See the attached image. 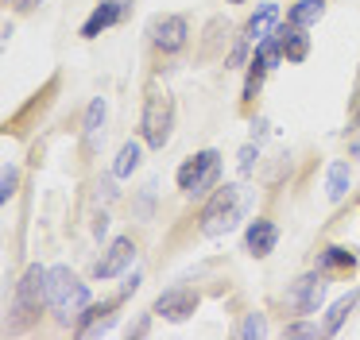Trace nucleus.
Masks as SVG:
<instances>
[{
    "label": "nucleus",
    "mask_w": 360,
    "mask_h": 340,
    "mask_svg": "<svg viewBox=\"0 0 360 340\" xmlns=\"http://www.w3.org/2000/svg\"><path fill=\"white\" fill-rule=\"evenodd\" d=\"M240 216H244L240 185H221V190L213 193V201L202 209V232H205V236H221V232H233Z\"/></svg>",
    "instance_id": "obj_1"
},
{
    "label": "nucleus",
    "mask_w": 360,
    "mask_h": 340,
    "mask_svg": "<svg viewBox=\"0 0 360 340\" xmlns=\"http://www.w3.org/2000/svg\"><path fill=\"white\" fill-rule=\"evenodd\" d=\"M124 15V4L120 0H101V4L94 8V15H89L86 23H82V35L86 39H94V35H101L105 27H112V23Z\"/></svg>",
    "instance_id": "obj_11"
},
{
    "label": "nucleus",
    "mask_w": 360,
    "mask_h": 340,
    "mask_svg": "<svg viewBox=\"0 0 360 340\" xmlns=\"http://www.w3.org/2000/svg\"><path fill=\"white\" fill-rule=\"evenodd\" d=\"M279 58H287V54H283V35H279V27L271 31V35L267 39H259L256 43V66H264V70H271V66H279Z\"/></svg>",
    "instance_id": "obj_14"
},
{
    "label": "nucleus",
    "mask_w": 360,
    "mask_h": 340,
    "mask_svg": "<svg viewBox=\"0 0 360 340\" xmlns=\"http://www.w3.org/2000/svg\"><path fill=\"white\" fill-rule=\"evenodd\" d=\"M279 35H283V54H287V62H302L306 54H310V39H306V27L290 23V27H279Z\"/></svg>",
    "instance_id": "obj_13"
},
{
    "label": "nucleus",
    "mask_w": 360,
    "mask_h": 340,
    "mask_svg": "<svg viewBox=\"0 0 360 340\" xmlns=\"http://www.w3.org/2000/svg\"><path fill=\"white\" fill-rule=\"evenodd\" d=\"M148 35H151V43H155L159 51H182V46H186L190 27H186L182 15H159V20H151Z\"/></svg>",
    "instance_id": "obj_6"
},
{
    "label": "nucleus",
    "mask_w": 360,
    "mask_h": 340,
    "mask_svg": "<svg viewBox=\"0 0 360 340\" xmlns=\"http://www.w3.org/2000/svg\"><path fill=\"white\" fill-rule=\"evenodd\" d=\"M321 298H326V278L321 275H302L287 290V306L295 309V313H314V309L321 306Z\"/></svg>",
    "instance_id": "obj_5"
},
{
    "label": "nucleus",
    "mask_w": 360,
    "mask_h": 340,
    "mask_svg": "<svg viewBox=\"0 0 360 340\" xmlns=\"http://www.w3.org/2000/svg\"><path fill=\"white\" fill-rule=\"evenodd\" d=\"M105 97H97L94 105H89V112H86V143L89 147H97L101 143V136H105Z\"/></svg>",
    "instance_id": "obj_16"
},
{
    "label": "nucleus",
    "mask_w": 360,
    "mask_h": 340,
    "mask_svg": "<svg viewBox=\"0 0 360 340\" xmlns=\"http://www.w3.org/2000/svg\"><path fill=\"white\" fill-rule=\"evenodd\" d=\"M352 267H356L352 247H326L318 259V270H352Z\"/></svg>",
    "instance_id": "obj_17"
},
{
    "label": "nucleus",
    "mask_w": 360,
    "mask_h": 340,
    "mask_svg": "<svg viewBox=\"0 0 360 340\" xmlns=\"http://www.w3.org/2000/svg\"><path fill=\"white\" fill-rule=\"evenodd\" d=\"M264 332H267V321H264V313H248V321H244L240 325V336H264Z\"/></svg>",
    "instance_id": "obj_22"
},
{
    "label": "nucleus",
    "mask_w": 360,
    "mask_h": 340,
    "mask_svg": "<svg viewBox=\"0 0 360 340\" xmlns=\"http://www.w3.org/2000/svg\"><path fill=\"white\" fill-rule=\"evenodd\" d=\"M47 298H51V306L63 309V313H74V309H86L89 306L86 282H78V275H74L70 267L47 270Z\"/></svg>",
    "instance_id": "obj_3"
},
{
    "label": "nucleus",
    "mask_w": 360,
    "mask_h": 340,
    "mask_svg": "<svg viewBox=\"0 0 360 340\" xmlns=\"http://www.w3.org/2000/svg\"><path fill=\"white\" fill-rule=\"evenodd\" d=\"M171 124H174V108H171V97L159 89L148 93V105H143V139L148 147L163 151L167 139H171Z\"/></svg>",
    "instance_id": "obj_4"
},
{
    "label": "nucleus",
    "mask_w": 360,
    "mask_h": 340,
    "mask_svg": "<svg viewBox=\"0 0 360 340\" xmlns=\"http://www.w3.org/2000/svg\"><path fill=\"white\" fill-rule=\"evenodd\" d=\"M217 174H221V155L202 151V155H194V159H186L179 166V190L190 193V197H205V193L217 185Z\"/></svg>",
    "instance_id": "obj_2"
},
{
    "label": "nucleus",
    "mask_w": 360,
    "mask_h": 340,
    "mask_svg": "<svg viewBox=\"0 0 360 340\" xmlns=\"http://www.w3.org/2000/svg\"><path fill=\"white\" fill-rule=\"evenodd\" d=\"M259 159V151H256V143H248V147H240V174H248L252 170V162Z\"/></svg>",
    "instance_id": "obj_23"
},
{
    "label": "nucleus",
    "mask_w": 360,
    "mask_h": 340,
    "mask_svg": "<svg viewBox=\"0 0 360 340\" xmlns=\"http://www.w3.org/2000/svg\"><path fill=\"white\" fill-rule=\"evenodd\" d=\"M16 182H20V170L4 162V170H0V201H8L16 193Z\"/></svg>",
    "instance_id": "obj_21"
},
{
    "label": "nucleus",
    "mask_w": 360,
    "mask_h": 340,
    "mask_svg": "<svg viewBox=\"0 0 360 340\" xmlns=\"http://www.w3.org/2000/svg\"><path fill=\"white\" fill-rule=\"evenodd\" d=\"M321 15H326V0H298L290 8V23H298V27H314Z\"/></svg>",
    "instance_id": "obj_18"
},
{
    "label": "nucleus",
    "mask_w": 360,
    "mask_h": 340,
    "mask_svg": "<svg viewBox=\"0 0 360 340\" xmlns=\"http://www.w3.org/2000/svg\"><path fill=\"white\" fill-rule=\"evenodd\" d=\"M140 162H143V147L136 143V139H128V143L120 147L117 162H112V174H117V178H128L132 170H140Z\"/></svg>",
    "instance_id": "obj_15"
},
{
    "label": "nucleus",
    "mask_w": 360,
    "mask_h": 340,
    "mask_svg": "<svg viewBox=\"0 0 360 340\" xmlns=\"http://www.w3.org/2000/svg\"><path fill=\"white\" fill-rule=\"evenodd\" d=\"M326 193H329V201H341L345 193H349V166H345V162H333V166H329Z\"/></svg>",
    "instance_id": "obj_20"
},
{
    "label": "nucleus",
    "mask_w": 360,
    "mask_h": 340,
    "mask_svg": "<svg viewBox=\"0 0 360 340\" xmlns=\"http://www.w3.org/2000/svg\"><path fill=\"white\" fill-rule=\"evenodd\" d=\"M132 255H136L132 240H112V247L97 259V278H117L124 267H132Z\"/></svg>",
    "instance_id": "obj_9"
},
{
    "label": "nucleus",
    "mask_w": 360,
    "mask_h": 340,
    "mask_svg": "<svg viewBox=\"0 0 360 340\" xmlns=\"http://www.w3.org/2000/svg\"><path fill=\"white\" fill-rule=\"evenodd\" d=\"M287 336H318V325L295 321V325H287Z\"/></svg>",
    "instance_id": "obj_24"
},
{
    "label": "nucleus",
    "mask_w": 360,
    "mask_h": 340,
    "mask_svg": "<svg viewBox=\"0 0 360 340\" xmlns=\"http://www.w3.org/2000/svg\"><path fill=\"white\" fill-rule=\"evenodd\" d=\"M198 309V294L186 290V286H174V290H163L155 298V313L167 317V321H186Z\"/></svg>",
    "instance_id": "obj_7"
},
{
    "label": "nucleus",
    "mask_w": 360,
    "mask_h": 340,
    "mask_svg": "<svg viewBox=\"0 0 360 340\" xmlns=\"http://www.w3.org/2000/svg\"><path fill=\"white\" fill-rule=\"evenodd\" d=\"M356 298H360V294H356V290H349L341 301H333V309L326 313V332H337V329H341L345 317L352 313V306H356Z\"/></svg>",
    "instance_id": "obj_19"
},
{
    "label": "nucleus",
    "mask_w": 360,
    "mask_h": 340,
    "mask_svg": "<svg viewBox=\"0 0 360 340\" xmlns=\"http://www.w3.org/2000/svg\"><path fill=\"white\" fill-rule=\"evenodd\" d=\"M47 298V270L43 267H32L24 278H20V290H16V309L27 313V309H39Z\"/></svg>",
    "instance_id": "obj_8"
},
{
    "label": "nucleus",
    "mask_w": 360,
    "mask_h": 340,
    "mask_svg": "<svg viewBox=\"0 0 360 340\" xmlns=\"http://www.w3.org/2000/svg\"><path fill=\"white\" fill-rule=\"evenodd\" d=\"M233 4H240V0H233Z\"/></svg>",
    "instance_id": "obj_27"
},
{
    "label": "nucleus",
    "mask_w": 360,
    "mask_h": 340,
    "mask_svg": "<svg viewBox=\"0 0 360 340\" xmlns=\"http://www.w3.org/2000/svg\"><path fill=\"white\" fill-rule=\"evenodd\" d=\"M275 240H279V228H275L271 221H252L248 224V236H244V247H248V255L264 259V255L275 251Z\"/></svg>",
    "instance_id": "obj_10"
},
{
    "label": "nucleus",
    "mask_w": 360,
    "mask_h": 340,
    "mask_svg": "<svg viewBox=\"0 0 360 340\" xmlns=\"http://www.w3.org/2000/svg\"><path fill=\"white\" fill-rule=\"evenodd\" d=\"M275 27H279V4H259L248 20V39L259 43V39H267Z\"/></svg>",
    "instance_id": "obj_12"
},
{
    "label": "nucleus",
    "mask_w": 360,
    "mask_h": 340,
    "mask_svg": "<svg viewBox=\"0 0 360 340\" xmlns=\"http://www.w3.org/2000/svg\"><path fill=\"white\" fill-rule=\"evenodd\" d=\"M349 155H352V159H360V136L349 139Z\"/></svg>",
    "instance_id": "obj_25"
},
{
    "label": "nucleus",
    "mask_w": 360,
    "mask_h": 340,
    "mask_svg": "<svg viewBox=\"0 0 360 340\" xmlns=\"http://www.w3.org/2000/svg\"><path fill=\"white\" fill-rule=\"evenodd\" d=\"M20 4H35V0H20Z\"/></svg>",
    "instance_id": "obj_26"
}]
</instances>
